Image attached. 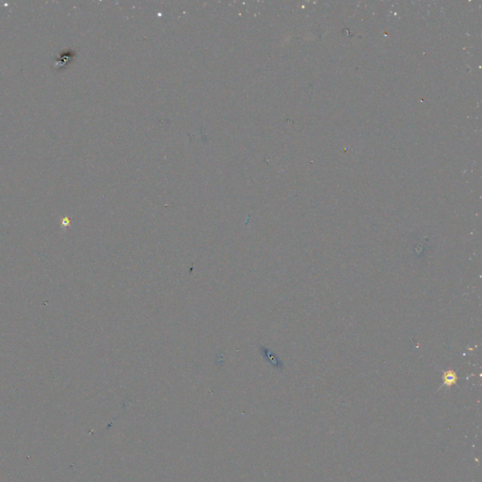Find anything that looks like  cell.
I'll return each instance as SVG.
<instances>
[{
	"mask_svg": "<svg viewBox=\"0 0 482 482\" xmlns=\"http://www.w3.org/2000/svg\"><path fill=\"white\" fill-rule=\"evenodd\" d=\"M74 57H75V52L72 50H67L65 52H63V54L60 55L54 61V64H53L54 69H61L63 67H64L65 65L73 61Z\"/></svg>",
	"mask_w": 482,
	"mask_h": 482,
	"instance_id": "6da1fadb",
	"label": "cell"
},
{
	"mask_svg": "<svg viewBox=\"0 0 482 482\" xmlns=\"http://www.w3.org/2000/svg\"><path fill=\"white\" fill-rule=\"evenodd\" d=\"M456 380H457V376H456L455 372H453V371H449V372H446L444 374V382L448 385L455 384Z\"/></svg>",
	"mask_w": 482,
	"mask_h": 482,
	"instance_id": "7a4b0ae2",
	"label": "cell"
}]
</instances>
